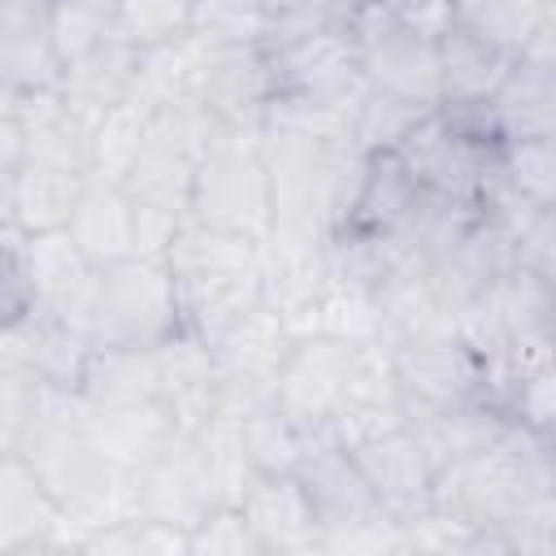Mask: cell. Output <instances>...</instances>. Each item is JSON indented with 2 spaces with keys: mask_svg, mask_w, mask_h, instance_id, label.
<instances>
[{
  "mask_svg": "<svg viewBox=\"0 0 556 556\" xmlns=\"http://www.w3.org/2000/svg\"><path fill=\"white\" fill-rule=\"evenodd\" d=\"M556 491L552 434L534 430L521 417H508L500 439L478 456L443 465L434 478V513L460 526L469 539L478 530H495L534 495Z\"/></svg>",
  "mask_w": 556,
  "mask_h": 556,
  "instance_id": "obj_1",
  "label": "cell"
},
{
  "mask_svg": "<svg viewBox=\"0 0 556 556\" xmlns=\"http://www.w3.org/2000/svg\"><path fill=\"white\" fill-rule=\"evenodd\" d=\"M56 317H65L91 348H156L182 334L178 282L161 256L91 269L87 287Z\"/></svg>",
  "mask_w": 556,
  "mask_h": 556,
  "instance_id": "obj_2",
  "label": "cell"
},
{
  "mask_svg": "<svg viewBox=\"0 0 556 556\" xmlns=\"http://www.w3.org/2000/svg\"><path fill=\"white\" fill-rule=\"evenodd\" d=\"M348 30L361 52V74L369 87L404 96L421 109L443 104L439 87V35L417 26L404 4L391 0H356Z\"/></svg>",
  "mask_w": 556,
  "mask_h": 556,
  "instance_id": "obj_3",
  "label": "cell"
},
{
  "mask_svg": "<svg viewBox=\"0 0 556 556\" xmlns=\"http://www.w3.org/2000/svg\"><path fill=\"white\" fill-rule=\"evenodd\" d=\"M191 217L256 239L274 235V178L261 152V130H226L204 152L191 187Z\"/></svg>",
  "mask_w": 556,
  "mask_h": 556,
  "instance_id": "obj_4",
  "label": "cell"
},
{
  "mask_svg": "<svg viewBox=\"0 0 556 556\" xmlns=\"http://www.w3.org/2000/svg\"><path fill=\"white\" fill-rule=\"evenodd\" d=\"M387 343H391V365H395V382L404 391L408 413L495 400L491 365L456 330H417Z\"/></svg>",
  "mask_w": 556,
  "mask_h": 556,
  "instance_id": "obj_5",
  "label": "cell"
},
{
  "mask_svg": "<svg viewBox=\"0 0 556 556\" xmlns=\"http://www.w3.org/2000/svg\"><path fill=\"white\" fill-rule=\"evenodd\" d=\"M500 152L473 135H465L443 109H430L413 135L395 148L400 165L430 191L469 204V208H486L495 182H500Z\"/></svg>",
  "mask_w": 556,
  "mask_h": 556,
  "instance_id": "obj_6",
  "label": "cell"
},
{
  "mask_svg": "<svg viewBox=\"0 0 556 556\" xmlns=\"http://www.w3.org/2000/svg\"><path fill=\"white\" fill-rule=\"evenodd\" d=\"M356 352H361L356 334H334V330L295 334L274 382V404L300 426L330 430V417L348 391Z\"/></svg>",
  "mask_w": 556,
  "mask_h": 556,
  "instance_id": "obj_7",
  "label": "cell"
},
{
  "mask_svg": "<svg viewBox=\"0 0 556 556\" xmlns=\"http://www.w3.org/2000/svg\"><path fill=\"white\" fill-rule=\"evenodd\" d=\"M222 504V486L200 434H178L156 460L135 473V513L174 530H195Z\"/></svg>",
  "mask_w": 556,
  "mask_h": 556,
  "instance_id": "obj_8",
  "label": "cell"
},
{
  "mask_svg": "<svg viewBox=\"0 0 556 556\" xmlns=\"http://www.w3.org/2000/svg\"><path fill=\"white\" fill-rule=\"evenodd\" d=\"M269 74H274V96L321 100V104H343V109H356L369 87L361 74V52H356L348 22L317 30L308 39H295L287 48H274Z\"/></svg>",
  "mask_w": 556,
  "mask_h": 556,
  "instance_id": "obj_9",
  "label": "cell"
},
{
  "mask_svg": "<svg viewBox=\"0 0 556 556\" xmlns=\"http://www.w3.org/2000/svg\"><path fill=\"white\" fill-rule=\"evenodd\" d=\"M295 478L304 482V495L317 513V526H321V547L348 539V534H361V530H374V526H387L395 521L378 491L369 486L361 460L352 456V447H339V443H326L317 447L300 469Z\"/></svg>",
  "mask_w": 556,
  "mask_h": 556,
  "instance_id": "obj_10",
  "label": "cell"
},
{
  "mask_svg": "<svg viewBox=\"0 0 556 556\" xmlns=\"http://www.w3.org/2000/svg\"><path fill=\"white\" fill-rule=\"evenodd\" d=\"M352 456L361 460L369 486L378 491L382 508L395 517V526L404 521H417L434 508V478H439V465L434 456L426 452V443L413 434V426H400V430H387L361 447H352Z\"/></svg>",
  "mask_w": 556,
  "mask_h": 556,
  "instance_id": "obj_11",
  "label": "cell"
},
{
  "mask_svg": "<svg viewBox=\"0 0 556 556\" xmlns=\"http://www.w3.org/2000/svg\"><path fill=\"white\" fill-rule=\"evenodd\" d=\"M91 174L74 165H52V161H22L17 169L0 174V213L4 226H17L22 235H43V230H65Z\"/></svg>",
  "mask_w": 556,
  "mask_h": 556,
  "instance_id": "obj_12",
  "label": "cell"
},
{
  "mask_svg": "<svg viewBox=\"0 0 556 556\" xmlns=\"http://www.w3.org/2000/svg\"><path fill=\"white\" fill-rule=\"evenodd\" d=\"M65 508L48 495V486L35 478V469L4 452L0 469V552L4 556H35V552H65L74 539H61Z\"/></svg>",
  "mask_w": 556,
  "mask_h": 556,
  "instance_id": "obj_13",
  "label": "cell"
},
{
  "mask_svg": "<svg viewBox=\"0 0 556 556\" xmlns=\"http://www.w3.org/2000/svg\"><path fill=\"white\" fill-rule=\"evenodd\" d=\"M4 361L35 374L48 387L83 391L91 343L65 317H56L48 308H26L22 317L4 321Z\"/></svg>",
  "mask_w": 556,
  "mask_h": 556,
  "instance_id": "obj_14",
  "label": "cell"
},
{
  "mask_svg": "<svg viewBox=\"0 0 556 556\" xmlns=\"http://www.w3.org/2000/svg\"><path fill=\"white\" fill-rule=\"evenodd\" d=\"M174 282H178L182 330L200 334L204 343H217L243 317H252L261 304H269L265 265L213 269V274H174Z\"/></svg>",
  "mask_w": 556,
  "mask_h": 556,
  "instance_id": "obj_15",
  "label": "cell"
},
{
  "mask_svg": "<svg viewBox=\"0 0 556 556\" xmlns=\"http://www.w3.org/2000/svg\"><path fill=\"white\" fill-rule=\"evenodd\" d=\"M83 430L87 439L126 473H139L148 460H156L182 430L165 400L148 404H91L83 395Z\"/></svg>",
  "mask_w": 556,
  "mask_h": 556,
  "instance_id": "obj_16",
  "label": "cell"
},
{
  "mask_svg": "<svg viewBox=\"0 0 556 556\" xmlns=\"http://www.w3.org/2000/svg\"><path fill=\"white\" fill-rule=\"evenodd\" d=\"M243 517L252 521V530L261 534L265 552H308L321 547V526L317 513L304 495V482L295 473H256L248 482V491L239 495Z\"/></svg>",
  "mask_w": 556,
  "mask_h": 556,
  "instance_id": "obj_17",
  "label": "cell"
},
{
  "mask_svg": "<svg viewBox=\"0 0 556 556\" xmlns=\"http://www.w3.org/2000/svg\"><path fill=\"white\" fill-rule=\"evenodd\" d=\"M139 70H143V43H135L130 35H117V39L100 43L96 52L70 61V65L61 70V83H56V87L65 91V100H70V104L91 122V130H96V122H100L104 113H113L117 104L135 100Z\"/></svg>",
  "mask_w": 556,
  "mask_h": 556,
  "instance_id": "obj_18",
  "label": "cell"
},
{
  "mask_svg": "<svg viewBox=\"0 0 556 556\" xmlns=\"http://www.w3.org/2000/svg\"><path fill=\"white\" fill-rule=\"evenodd\" d=\"M70 235L74 243L83 248V256L100 269V265H117V261H130L139 256V243H135V200L126 195L122 182L113 178H96L87 182L74 217H70Z\"/></svg>",
  "mask_w": 556,
  "mask_h": 556,
  "instance_id": "obj_19",
  "label": "cell"
},
{
  "mask_svg": "<svg viewBox=\"0 0 556 556\" xmlns=\"http://www.w3.org/2000/svg\"><path fill=\"white\" fill-rule=\"evenodd\" d=\"M17 243L26 282H30V308H48L61 313L91 278V261L83 256V248L74 243L70 226L65 230H43V235H22L17 226H4Z\"/></svg>",
  "mask_w": 556,
  "mask_h": 556,
  "instance_id": "obj_20",
  "label": "cell"
},
{
  "mask_svg": "<svg viewBox=\"0 0 556 556\" xmlns=\"http://www.w3.org/2000/svg\"><path fill=\"white\" fill-rule=\"evenodd\" d=\"M517 56L486 43L482 35L465 30L460 22H452L439 35V87H443V104H469V100H491L504 78L513 74Z\"/></svg>",
  "mask_w": 556,
  "mask_h": 556,
  "instance_id": "obj_21",
  "label": "cell"
},
{
  "mask_svg": "<svg viewBox=\"0 0 556 556\" xmlns=\"http://www.w3.org/2000/svg\"><path fill=\"white\" fill-rule=\"evenodd\" d=\"M83 395L91 404H148V400L169 404L161 343L156 348H91Z\"/></svg>",
  "mask_w": 556,
  "mask_h": 556,
  "instance_id": "obj_22",
  "label": "cell"
},
{
  "mask_svg": "<svg viewBox=\"0 0 556 556\" xmlns=\"http://www.w3.org/2000/svg\"><path fill=\"white\" fill-rule=\"evenodd\" d=\"M508 417H513V408H504L500 400H473V404H456V408L408 413V426L426 443L434 465L443 469V465H456V460L491 447L500 439V430L508 426Z\"/></svg>",
  "mask_w": 556,
  "mask_h": 556,
  "instance_id": "obj_23",
  "label": "cell"
},
{
  "mask_svg": "<svg viewBox=\"0 0 556 556\" xmlns=\"http://www.w3.org/2000/svg\"><path fill=\"white\" fill-rule=\"evenodd\" d=\"M491 113L504 143L556 139V70L517 56L513 74L491 96Z\"/></svg>",
  "mask_w": 556,
  "mask_h": 556,
  "instance_id": "obj_24",
  "label": "cell"
},
{
  "mask_svg": "<svg viewBox=\"0 0 556 556\" xmlns=\"http://www.w3.org/2000/svg\"><path fill=\"white\" fill-rule=\"evenodd\" d=\"M52 43L61 52V65L96 52L100 43L126 35L122 26V0H52L48 13Z\"/></svg>",
  "mask_w": 556,
  "mask_h": 556,
  "instance_id": "obj_25",
  "label": "cell"
},
{
  "mask_svg": "<svg viewBox=\"0 0 556 556\" xmlns=\"http://www.w3.org/2000/svg\"><path fill=\"white\" fill-rule=\"evenodd\" d=\"M552 0H452V17L486 43L521 56Z\"/></svg>",
  "mask_w": 556,
  "mask_h": 556,
  "instance_id": "obj_26",
  "label": "cell"
},
{
  "mask_svg": "<svg viewBox=\"0 0 556 556\" xmlns=\"http://www.w3.org/2000/svg\"><path fill=\"white\" fill-rule=\"evenodd\" d=\"M430 109L404 100V96H391V91H378V87H365L356 113H352V143L365 152V156H387L395 152L413 126L426 117Z\"/></svg>",
  "mask_w": 556,
  "mask_h": 556,
  "instance_id": "obj_27",
  "label": "cell"
},
{
  "mask_svg": "<svg viewBox=\"0 0 556 556\" xmlns=\"http://www.w3.org/2000/svg\"><path fill=\"white\" fill-rule=\"evenodd\" d=\"M469 552H543L556 556V491L534 495L495 530H478Z\"/></svg>",
  "mask_w": 556,
  "mask_h": 556,
  "instance_id": "obj_28",
  "label": "cell"
},
{
  "mask_svg": "<svg viewBox=\"0 0 556 556\" xmlns=\"http://www.w3.org/2000/svg\"><path fill=\"white\" fill-rule=\"evenodd\" d=\"M500 178L526 195L534 208H556V139H521L504 143Z\"/></svg>",
  "mask_w": 556,
  "mask_h": 556,
  "instance_id": "obj_29",
  "label": "cell"
},
{
  "mask_svg": "<svg viewBox=\"0 0 556 556\" xmlns=\"http://www.w3.org/2000/svg\"><path fill=\"white\" fill-rule=\"evenodd\" d=\"M191 556H269L239 504H217L191 530Z\"/></svg>",
  "mask_w": 556,
  "mask_h": 556,
  "instance_id": "obj_30",
  "label": "cell"
},
{
  "mask_svg": "<svg viewBox=\"0 0 556 556\" xmlns=\"http://www.w3.org/2000/svg\"><path fill=\"white\" fill-rule=\"evenodd\" d=\"M191 35L213 43H261L265 4L261 0H200L191 17Z\"/></svg>",
  "mask_w": 556,
  "mask_h": 556,
  "instance_id": "obj_31",
  "label": "cell"
},
{
  "mask_svg": "<svg viewBox=\"0 0 556 556\" xmlns=\"http://www.w3.org/2000/svg\"><path fill=\"white\" fill-rule=\"evenodd\" d=\"M200 0H122V26L135 43H169L191 30Z\"/></svg>",
  "mask_w": 556,
  "mask_h": 556,
  "instance_id": "obj_32",
  "label": "cell"
},
{
  "mask_svg": "<svg viewBox=\"0 0 556 556\" xmlns=\"http://www.w3.org/2000/svg\"><path fill=\"white\" fill-rule=\"evenodd\" d=\"M513 417L530 421L543 434H556V352L517 382V391H513Z\"/></svg>",
  "mask_w": 556,
  "mask_h": 556,
  "instance_id": "obj_33",
  "label": "cell"
},
{
  "mask_svg": "<svg viewBox=\"0 0 556 556\" xmlns=\"http://www.w3.org/2000/svg\"><path fill=\"white\" fill-rule=\"evenodd\" d=\"M517 261H521L547 291H556V208H543V213L530 222V230H526L521 243H517Z\"/></svg>",
  "mask_w": 556,
  "mask_h": 556,
  "instance_id": "obj_34",
  "label": "cell"
},
{
  "mask_svg": "<svg viewBox=\"0 0 556 556\" xmlns=\"http://www.w3.org/2000/svg\"><path fill=\"white\" fill-rule=\"evenodd\" d=\"M521 56H526V61H539V65H547V70H556V0L547 4L543 22H539V30H534V39L526 43Z\"/></svg>",
  "mask_w": 556,
  "mask_h": 556,
  "instance_id": "obj_35",
  "label": "cell"
},
{
  "mask_svg": "<svg viewBox=\"0 0 556 556\" xmlns=\"http://www.w3.org/2000/svg\"><path fill=\"white\" fill-rule=\"evenodd\" d=\"M552 460H556V434H552Z\"/></svg>",
  "mask_w": 556,
  "mask_h": 556,
  "instance_id": "obj_36",
  "label": "cell"
},
{
  "mask_svg": "<svg viewBox=\"0 0 556 556\" xmlns=\"http://www.w3.org/2000/svg\"><path fill=\"white\" fill-rule=\"evenodd\" d=\"M391 4H413V0H391Z\"/></svg>",
  "mask_w": 556,
  "mask_h": 556,
  "instance_id": "obj_37",
  "label": "cell"
}]
</instances>
